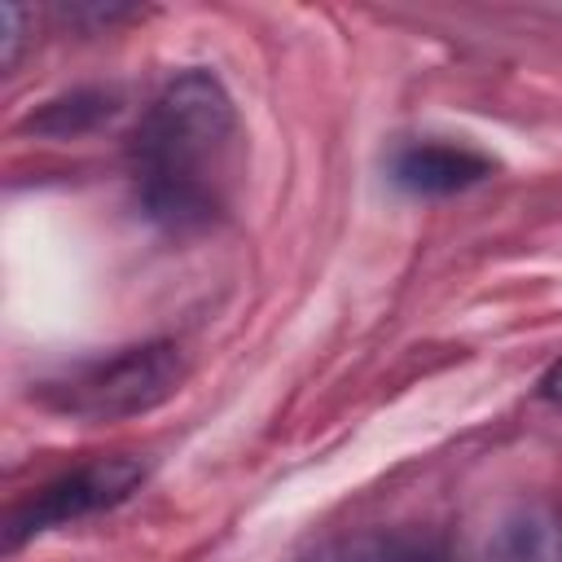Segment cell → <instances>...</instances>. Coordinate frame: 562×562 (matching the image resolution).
<instances>
[{"instance_id": "6da1fadb", "label": "cell", "mask_w": 562, "mask_h": 562, "mask_svg": "<svg viewBox=\"0 0 562 562\" xmlns=\"http://www.w3.org/2000/svg\"><path fill=\"white\" fill-rule=\"evenodd\" d=\"M237 105L206 66L180 70L140 114L127 171L140 211L167 233H198L228 206L237 180Z\"/></svg>"}, {"instance_id": "7a4b0ae2", "label": "cell", "mask_w": 562, "mask_h": 562, "mask_svg": "<svg viewBox=\"0 0 562 562\" xmlns=\"http://www.w3.org/2000/svg\"><path fill=\"white\" fill-rule=\"evenodd\" d=\"M180 382H184L180 347L167 338H154V342H136L114 356H97L61 369L44 378L31 391V400L75 422H123L167 404L180 391Z\"/></svg>"}, {"instance_id": "3957f363", "label": "cell", "mask_w": 562, "mask_h": 562, "mask_svg": "<svg viewBox=\"0 0 562 562\" xmlns=\"http://www.w3.org/2000/svg\"><path fill=\"white\" fill-rule=\"evenodd\" d=\"M145 483V461L140 457H101L88 461L53 483H44L35 496H26L4 527V544L18 549L22 540L66 527V522H83L92 514H105L114 505H123L136 487Z\"/></svg>"}, {"instance_id": "277c9868", "label": "cell", "mask_w": 562, "mask_h": 562, "mask_svg": "<svg viewBox=\"0 0 562 562\" xmlns=\"http://www.w3.org/2000/svg\"><path fill=\"white\" fill-rule=\"evenodd\" d=\"M492 171L496 162L487 154L457 140H413L391 158V180L413 198H452L474 189Z\"/></svg>"}, {"instance_id": "5b68a950", "label": "cell", "mask_w": 562, "mask_h": 562, "mask_svg": "<svg viewBox=\"0 0 562 562\" xmlns=\"http://www.w3.org/2000/svg\"><path fill=\"white\" fill-rule=\"evenodd\" d=\"M294 562H457L435 527H360L307 544Z\"/></svg>"}, {"instance_id": "8992f818", "label": "cell", "mask_w": 562, "mask_h": 562, "mask_svg": "<svg viewBox=\"0 0 562 562\" xmlns=\"http://www.w3.org/2000/svg\"><path fill=\"white\" fill-rule=\"evenodd\" d=\"M487 562H562V518L527 509L496 527Z\"/></svg>"}, {"instance_id": "52a82bcc", "label": "cell", "mask_w": 562, "mask_h": 562, "mask_svg": "<svg viewBox=\"0 0 562 562\" xmlns=\"http://www.w3.org/2000/svg\"><path fill=\"white\" fill-rule=\"evenodd\" d=\"M110 110H114V97H110V92H70V97L48 101V105L31 119V127L53 132V136H70V132H83V127L101 123Z\"/></svg>"}, {"instance_id": "ba28073f", "label": "cell", "mask_w": 562, "mask_h": 562, "mask_svg": "<svg viewBox=\"0 0 562 562\" xmlns=\"http://www.w3.org/2000/svg\"><path fill=\"white\" fill-rule=\"evenodd\" d=\"M0 22H4V66L18 61V44H22V9L18 4H4L0 9Z\"/></svg>"}, {"instance_id": "9c48e42d", "label": "cell", "mask_w": 562, "mask_h": 562, "mask_svg": "<svg viewBox=\"0 0 562 562\" xmlns=\"http://www.w3.org/2000/svg\"><path fill=\"white\" fill-rule=\"evenodd\" d=\"M540 395H544V400H553V404H562V360L540 378Z\"/></svg>"}]
</instances>
